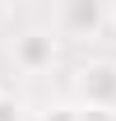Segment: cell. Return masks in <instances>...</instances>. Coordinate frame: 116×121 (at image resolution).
Here are the masks:
<instances>
[{"label": "cell", "instance_id": "1", "mask_svg": "<svg viewBox=\"0 0 116 121\" xmlns=\"http://www.w3.org/2000/svg\"><path fill=\"white\" fill-rule=\"evenodd\" d=\"M74 107H107L116 112V60L112 56H93L79 65L74 75Z\"/></svg>", "mask_w": 116, "mask_h": 121}, {"label": "cell", "instance_id": "2", "mask_svg": "<svg viewBox=\"0 0 116 121\" xmlns=\"http://www.w3.org/2000/svg\"><path fill=\"white\" fill-rule=\"evenodd\" d=\"M9 56H14V65L23 75H46L60 60V37L51 28H28V33H19L9 42Z\"/></svg>", "mask_w": 116, "mask_h": 121}, {"label": "cell", "instance_id": "3", "mask_svg": "<svg viewBox=\"0 0 116 121\" xmlns=\"http://www.w3.org/2000/svg\"><path fill=\"white\" fill-rule=\"evenodd\" d=\"M107 19H112V9L102 0H65L56 9V37H98Z\"/></svg>", "mask_w": 116, "mask_h": 121}, {"label": "cell", "instance_id": "4", "mask_svg": "<svg viewBox=\"0 0 116 121\" xmlns=\"http://www.w3.org/2000/svg\"><path fill=\"white\" fill-rule=\"evenodd\" d=\"M37 121H79V107L74 103H51V107L37 112Z\"/></svg>", "mask_w": 116, "mask_h": 121}, {"label": "cell", "instance_id": "5", "mask_svg": "<svg viewBox=\"0 0 116 121\" xmlns=\"http://www.w3.org/2000/svg\"><path fill=\"white\" fill-rule=\"evenodd\" d=\"M0 121H23V103L14 93H0Z\"/></svg>", "mask_w": 116, "mask_h": 121}, {"label": "cell", "instance_id": "6", "mask_svg": "<svg viewBox=\"0 0 116 121\" xmlns=\"http://www.w3.org/2000/svg\"><path fill=\"white\" fill-rule=\"evenodd\" d=\"M79 121H116V112H107V107H79Z\"/></svg>", "mask_w": 116, "mask_h": 121}, {"label": "cell", "instance_id": "7", "mask_svg": "<svg viewBox=\"0 0 116 121\" xmlns=\"http://www.w3.org/2000/svg\"><path fill=\"white\" fill-rule=\"evenodd\" d=\"M0 23H9V5H0Z\"/></svg>", "mask_w": 116, "mask_h": 121}, {"label": "cell", "instance_id": "8", "mask_svg": "<svg viewBox=\"0 0 116 121\" xmlns=\"http://www.w3.org/2000/svg\"><path fill=\"white\" fill-rule=\"evenodd\" d=\"M0 93H5V89H0Z\"/></svg>", "mask_w": 116, "mask_h": 121}]
</instances>
